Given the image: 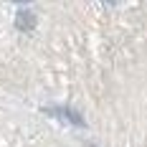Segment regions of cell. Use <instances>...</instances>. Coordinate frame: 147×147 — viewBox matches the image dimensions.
I'll use <instances>...</instances> for the list:
<instances>
[{
    "mask_svg": "<svg viewBox=\"0 0 147 147\" xmlns=\"http://www.w3.org/2000/svg\"><path fill=\"white\" fill-rule=\"evenodd\" d=\"M48 114H56V117H63V119H71L74 124H81V117L71 112V109H48Z\"/></svg>",
    "mask_w": 147,
    "mask_h": 147,
    "instance_id": "1",
    "label": "cell"
}]
</instances>
